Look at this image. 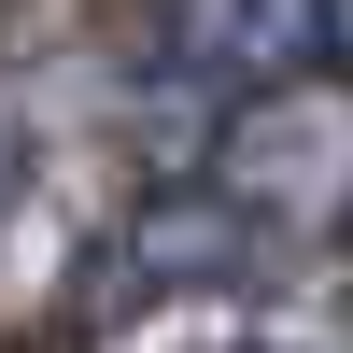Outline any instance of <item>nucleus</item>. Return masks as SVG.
Returning a JSON list of instances; mask_svg holds the SVG:
<instances>
[{
	"mask_svg": "<svg viewBox=\"0 0 353 353\" xmlns=\"http://www.w3.org/2000/svg\"><path fill=\"white\" fill-rule=\"evenodd\" d=\"M198 184H212L254 241H311V226H339V212H353V85H339V71H311V85L269 71V85L212 128Z\"/></svg>",
	"mask_w": 353,
	"mask_h": 353,
	"instance_id": "f257e3e1",
	"label": "nucleus"
},
{
	"mask_svg": "<svg viewBox=\"0 0 353 353\" xmlns=\"http://www.w3.org/2000/svg\"><path fill=\"white\" fill-rule=\"evenodd\" d=\"M184 14L241 71H353V0H184Z\"/></svg>",
	"mask_w": 353,
	"mask_h": 353,
	"instance_id": "f03ea898",
	"label": "nucleus"
},
{
	"mask_svg": "<svg viewBox=\"0 0 353 353\" xmlns=\"http://www.w3.org/2000/svg\"><path fill=\"white\" fill-rule=\"evenodd\" d=\"M198 353H339V339H283V325H254V339H198Z\"/></svg>",
	"mask_w": 353,
	"mask_h": 353,
	"instance_id": "7ed1b4c3",
	"label": "nucleus"
},
{
	"mask_svg": "<svg viewBox=\"0 0 353 353\" xmlns=\"http://www.w3.org/2000/svg\"><path fill=\"white\" fill-rule=\"evenodd\" d=\"M14 184H28V156H14V113H0V212H14Z\"/></svg>",
	"mask_w": 353,
	"mask_h": 353,
	"instance_id": "20e7f679",
	"label": "nucleus"
}]
</instances>
